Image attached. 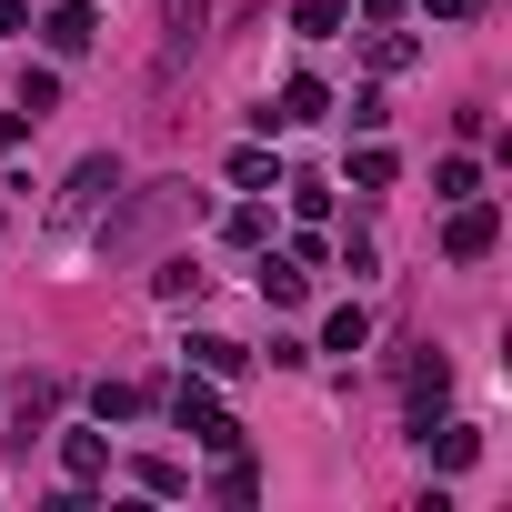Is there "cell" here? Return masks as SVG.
Wrapping results in <instances>:
<instances>
[{"instance_id": "7", "label": "cell", "mask_w": 512, "mask_h": 512, "mask_svg": "<svg viewBox=\"0 0 512 512\" xmlns=\"http://www.w3.org/2000/svg\"><path fill=\"white\" fill-rule=\"evenodd\" d=\"M362 342H372V312H362V302H342V312L322 322V352H342V362H352Z\"/></svg>"}, {"instance_id": "13", "label": "cell", "mask_w": 512, "mask_h": 512, "mask_svg": "<svg viewBox=\"0 0 512 512\" xmlns=\"http://www.w3.org/2000/svg\"><path fill=\"white\" fill-rule=\"evenodd\" d=\"M352 181H362V191H392V151L362 141V151H352Z\"/></svg>"}, {"instance_id": "21", "label": "cell", "mask_w": 512, "mask_h": 512, "mask_svg": "<svg viewBox=\"0 0 512 512\" xmlns=\"http://www.w3.org/2000/svg\"><path fill=\"white\" fill-rule=\"evenodd\" d=\"M31 21V0H0V31H21Z\"/></svg>"}, {"instance_id": "12", "label": "cell", "mask_w": 512, "mask_h": 512, "mask_svg": "<svg viewBox=\"0 0 512 512\" xmlns=\"http://www.w3.org/2000/svg\"><path fill=\"white\" fill-rule=\"evenodd\" d=\"M21 111H31V121L61 111V71H21Z\"/></svg>"}, {"instance_id": "2", "label": "cell", "mask_w": 512, "mask_h": 512, "mask_svg": "<svg viewBox=\"0 0 512 512\" xmlns=\"http://www.w3.org/2000/svg\"><path fill=\"white\" fill-rule=\"evenodd\" d=\"M442 392H452V362H442V352H412V372H402V412H412V432H432Z\"/></svg>"}, {"instance_id": "9", "label": "cell", "mask_w": 512, "mask_h": 512, "mask_svg": "<svg viewBox=\"0 0 512 512\" xmlns=\"http://www.w3.org/2000/svg\"><path fill=\"white\" fill-rule=\"evenodd\" d=\"M302 292H312V272H302V262H262V302H272V312H292Z\"/></svg>"}, {"instance_id": "20", "label": "cell", "mask_w": 512, "mask_h": 512, "mask_svg": "<svg viewBox=\"0 0 512 512\" xmlns=\"http://www.w3.org/2000/svg\"><path fill=\"white\" fill-rule=\"evenodd\" d=\"M21 131H31V111H0V151H11V141H21Z\"/></svg>"}, {"instance_id": "22", "label": "cell", "mask_w": 512, "mask_h": 512, "mask_svg": "<svg viewBox=\"0 0 512 512\" xmlns=\"http://www.w3.org/2000/svg\"><path fill=\"white\" fill-rule=\"evenodd\" d=\"M422 11H432V21H462V11H472V0H422Z\"/></svg>"}, {"instance_id": "3", "label": "cell", "mask_w": 512, "mask_h": 512, "mask_svg": "<svg viewBox=\"0 0 512 512\" xmlns=\"http://www.w3.org/2000/svg\"><path fill=\"white\" fill-rule=\"evenodd\" d=\"M492 241H502V211H492V201L472 191V201L452 211V231H442V251H452V262H482V251H492Z\"/></svg>"}, {"instance_id": "15", "label": "cell", "mask_w": 512, "mask_h": 512, "mask_svg": "<svg viewBox=\"0 0 512 512\" xmlns=\"http://www.w3.org/2000/svg\"><path fill=\"white\" fill-rule=\"evenodd\" d=\"M231 181H241V191H272L282 171H272V151H231Z\"/></svg>"}, {"instance_id": "6", "label": "cell", "mask_w": 512, "mask_h": 512, "mask_svg": "<svg viewBox=\"0 0 512 512\" xmlns=\"http://www.w3.org/2000/svg\"><path fill=\"white\" fill-rule=\"evenodd\" d=\"M322 101H332V91H322L312 71H292V81H282V111H251V121H262V131H292V121H322Z\"/></svg>"}, {"instance_id": "16", "label": "cell", "mask_w": 512, "mask_h": 512, "mask_svg": "<svg viewBox=\"0 0 512 512\" xmlns=\"http://www.w3.org/2000/svg\"><path fill=\"white\" fill-rule=\"evenodd\" d=\"M292 21H302V41H332V31H342V0H302Z\"/></svg>"}, {"instance_id": "11", "label": "cell", "mask_w": 512, "mask_h": 512, "mask_svg": "<svg viewBox=\"0 0 512 512\" xmlns=\"http://www.w3.org/2000/svg\"><path fill=\"white\" fill-rule=\"evenodd\" d=\"M422 442H432V432H422ZM432 452H442V472H472V452H482V432H472V422H452V432H442Z\"/></svg>"}, {"instance_id": "10", "label": "cell", "mask_w": 512, "mask_h": 512, "mask_svg": "<svg viewBox=\"0 0 512 512\" xmlns=\"http://www.w3.org/2000/svg\"><path fill=\"white\" fill-rule=\"evenodd\" d=\"M151 412V382H101V422H141Z\"/></svg>"}, {"instance_id": "14", "label": "cell", "mask_w": 512, "mask_h": 512, "mask_svg": "<svg viewBox=\"0 0 512 512\" xmlns=\"http://www.w3.org/2000/svg\"><path fill=\"white\" fill-rule=\"evenodd\" d=\"M191 362H201V372H221V382H231V372H241V342H221V332H201V342H191Z\"/></svg>"}, {"instance_id": "17", "label": "cell", "mask_w": 512, "mask_h": 512, "mask_svg": "<svg viewBox=\"0 0 512 512\" xmlns=\"http://www.w3.org/2000/svg\"><path fill=\"white\" fill-rule=\"evenodd\" d=\"M432 191H442V201H472V191H482V171H472V161H442V171H432Z\"/></svg>"}, {"instance_id": "19", "label": "cell", "mask_w": 512, "mask_h": 512, "mask_svg": "<svg viewBox=\"0 0 512 512\" xmlns=\"http://www.w3.org/2000/svg\"><path fill=\"white\" fill-rule=\"evenodd\" d=\"M201 11H211V0H171V51H191V41H201Z\"/></svg>"}, {"instance_id": "4", "label": "cell", "mask_w": 512, "mask_h": 512, "mask_svg": "<svg viewBox=\"0 0 512 512\" xmlns=\"http://www.w3.org/2000/svg\"><path fill=\"white\" fill-rule=\"evenodd\" d=\"M111 191H121V161H111V151H91V161L71 171V191H61V221H81V211H101Z\"/></svg>"}, {"instance_id": "5", "label": "cell", "mask_w": 512, "mask_h": 512, "mask_svg": "<svg viewBox=\"0 0 512 512\" xmlns=\"http://www.w3.org/2000/svg\"><path fill=\"white\" fill-rule=\"evenodd\" d=\"M41 41H51V51L71 61V51H91V41H101V11H91V0H61V11L41 21Z\"/></svg>"}, {"instance_id": "1", "label": "cell", "mask_w": 512, "mask_h": 512, "mask_svg": "<svg viewBox=\"0 0 512 512\" xmlns=\"http://www.w3.org/2000/svg\"><path fill=\"white\" fill-rule=\"evenodd\" d=\"M171 422H181V432H201L211 452H241V422H231V412H221L201 382H181V392H171Z\"/></svg>"}, {"instance_id": "18", "label": "cell", "mask_w": 512, "mask_h": 512, "mask_svg": "<svg viewBox=\"0 0 512 512\" xmlns=\"http://www.w3.org/2000/svg\"><path fill=\"white\" fill-rule=\"evenodd\" d=\"M151 292H161V302H201V272H191V262H161V282H151Z\"/></svg>"}, {"instance_id": "8", "label": "cell", "mask_w": 512, "mask_h": 512, "mask_svg": "<svg viewBox=\"0 0 512 512\" xmlns=\"http://www.w3.org/2000/svg\"><path fill=\"white\" fill-rule=\"evenodd\" d=\"M61 472H71V482H101V472H111V442H101V432H71V442H61Z\"/></svg>"}]
</instances>
